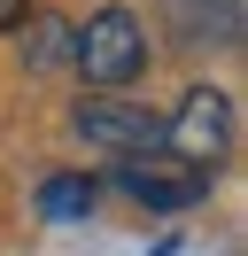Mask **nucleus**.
<instances>
[{
  "label": "nucleus",
  "instance_id": "nucleus-8",
  "mask_svg": "<svg viewBox=\"0 0 248 256\" xmlns=\"http://www.w3.org/2000/svg\"><path fill=\"white\" fill-rule=\"evenodd\" d=\"M16 8H24V0H0V24H8V16H16Z\"/></svg>",
  "mask_w": 248,
  "mask_h": 256
},
{
  "label": "nucleus",
  "instance_id": "nucleus-6",
  "mask_svg": "<svg viewBox=\"0 0 248 256\" xmlns=\"http://www.w3.org/2000/svg\"><path fill=\"white\" fill-rule=\"evenodd\" d=\"M16 54H24L31 78H39V70H62V62H70V24H62V16H31L24 32H16Z\"/></svg>",
  "mask_w": 248,
  "mask_h": 256
},
{
  "label": "nucleus",
  "instance_id": "nucleus-3",
  "mask_svg": "<svg viewBox=\"0 0 248 256\" xmlns=\"http://www.w3.org/2000/svg\"><path fill=\"white\" fill-rule=\"evenodd\" d=\"M163 148L170 163H194V171H217V156L232 148V101L217 86H194L178 101V116H163Z\"/></svg>",
  "mask_w": 248,
  "mask_h": 256
},
{
  "label": "nucleus",
  "instance_id": "nucleus-2",
  "mask_svg": "<svg viewBox=\"0 0 248 256\" xmlns=\"http://www.w3.org/2000/svg\"><path fill=\"white\" fill-rule=\"evenodd\" d=\"M70 132L93 148V156H116V163L163 156V116L140 109V101H124V94H93V101H78Z\"/></svg>",
  "mask_w": 248,
  "mask_h": 256
},
{
  "label": "nucleus",
  "instance_id": "nucleus-1",
  "mask_svg": "<svg viewBox=\"0 0 248 256\" xmlns=\"http://www.w3.org/2000/svg\"><path fill=\"white\" fill-rule=\"evenodd\" d=\"M70 62H78V78H86L93 94L132 86L140 70H148V32H140V16L132 8H93L70 32Z\"/></svg>",
  "mask_w": 248,
  "mask_h": 256
},
{
  "label": "nucleus",
  "instance_id": "nucleus-5",
  "mask_svg": "<svg viewBox=\"0 0 248 256\" xmlns=\"http://www.w3.org/2000/svg\"><path fill=\"white\" fill-rule=\"evenodd\" d=\"M178 47H240V0H170Z\"/></svg>",
  "mask_w": 248,
  "mask_h": 256
},
{
  "label": "nucleus",
  "instance_id": "nucleus-7",
  "mask_svg": "<svg viewBox=\"0 0 248 256\" xmlns=\"http://www.w3.org/2000/svg\"><path fill=\"white\" fill-rule=\"evenodd\" d=\"M93 194H101V186H93L86 171H54V178L39 186V218H54V225H62V218H86Z\"/></svg>",
  "mask_w": 248,
  "mask_h": 256
},
{
  "label": "nucleus",
  "instance_id": "nucleus-4",
  "mask_svg": "<svg viewBox=\"0 0 248 256\" xmlns=\"http://www.w3.org/2000/svg\"><path fill=\"white\" fill-rule=\"evenodd\" d=\"M210 178L217 171H194V163H170V156H140V163L116 171V186L132 194V202H148V210H194L202 194H210Z\"/></svg>",
  "mask_w": 248,
  "mask_h": 256
}]
</instances>
